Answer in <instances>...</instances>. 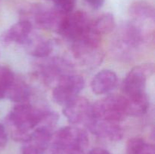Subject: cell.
<instances>
[{"label": "cell", "mask_w": 155, "mask_h": 154, "mask_svg": "<svg viewBox=\"0 0 155 154\" xmlns=\"http://www.w3.org/2000/svg\"><path fill=\"white\" fill-rule=\"evenodd\" d=\"M86 127L94 135L109 141H118L124 137L120 123L91 118Z\"/></svg>", "instance_id": "cell-11"}, {"label": "cell", "mask_w": 155, "mask_h": 154, "mask_svg": "<svg viewBox=\"0 0 155 154\" xmlns=\"http://www.w3.org/2000/svg\"><path fill=\"white\" fill-rule=\"evenodd\" d=\"M127 154H155L152 144L141 137L130 139L127 144Z\"/></svg>", "instance_id": "cell-18"}, {"label": "cell", "mask_w": 155, "mask_h": 154, "mask_svg": "<svg viewBox=\"0 0 155 154\" xmlns=\"http://www.w3.org/2000/svg\"><path fill=\"white\" fill-rule=\"evenodd\" d=\"M15 78L16 76L12 69L0 65V100L6 98L8 91Z\"/></svg>", "instance_id": "cell-19"}, {"label": "cell", "mask_w": 155, "mask_h": 154, "mask_svg": "<svg viewBox=\"0 0 155 154\" xmlns=\"http://www.w3.org/2000/svg\"><path fill=\"white\" fill-rule=\"evenodd\" d=\"M63 113L73 125H86L92 118V104L78 96L63 107Z\"/></svg>", "instance_id": "cell-10"}, {"label": "cell", "mask_w": 155, "mask_h": 154, "mask_svg": "<svg viewBox=\"0 0 155 154\" xmlns=\"http://www.w3.org/2000/svg\"><path fill=\"white\" fill-rule=\"evenodd\" d=\"M23 45L29 54L39 59L48 57L53 51V44L51 41L32 33Z\"/></svg>", "instance_id": "cell-14"}, {"label": "cell", "mask_w": 155, "mask_h": 154, "mask_svg": "<svg viewBox=\"0 0 155 154\" xmlns=\"http://www.w3.org/2000/svg\"><path fill=\"white\" fill-rule=\"evenodd\" d=\"M84 86V79L81 75L74 72L67 74L53 87V100L56 104L64 107L78 97Z\"/></svg>", "instance_id": "cell-7"}, {"label": "cell", "mask_w": 155, "mask_h": 154, "mask_svg": "<svg viewBox=\"0 0 155 154\" xmlns=\"http://www.w3.org/2000/svg\"><path fill=\"white\" fill-rule=\"evenodd\" d=\"M129 14L131 21L147 24H154V8L146 1L133 2L129 7Z\"/></svg>", "instance_id": "cell-15"}, {"label": "cell", "mask_w": 155, "mask_h": 154, "mask_svg": "<svg viewBox=\"0 0 155 154\" xmlns=\"http://www.w3.org/2000/svg\"><path fill=\"white\" fill-rule=\"evenodd\" d=\"M117 83V75L114 71L103 69L93 77L91 82V88L96 95H105L112 91Z\"/></svg>", "instance_id": "cell-13"}, {"label": "cell", "mask_w": 155, "mask_h": 154, "mask_svg": "<svg viewBox=\"0 0 155 154\" xmlns=\"http://www.w3.org/2000/svg\"><path fill=\"white\" fill-rule=\"evenodd\" d=\"M98 40H86L71 43L74 57L86 66H98L103 59Z\"/></svg>", "instance_id": "cell-9"}, {"label": "cell", "mask_w": 155, "mask_h": 154, "mask_svg": "<svg viewBox=\"0 0 155 154\" xmlns=\"http://www.w3.org/2000/svg\"><path fill=\"white\" fill-rule=\"evenodd\" d=\"M48 57L39 64L38 74L47 85L54 87L64 75L73 72L72 65L64 59Z\"/></svg>", "instance_id": "cell-8"}, {"label": "cell", "mask_w": 155, "mask_h": 154, "mask_svg": "<svg viewBox=\"0 0 155 154\" xmlns=\"http://www.w3.org/2000/svg\"><path fill=\"white\" fill-rule=\"evenodd\" d=\"M85 2L92 8L95 9V10H98V9L101 8L104 5L105 0H85Z\"/></svg>", "instance_id": "cell-22"}, {"label": "cell", "mask_w": 155, "mask_h": 154, "mask_svg": "<svg viewBox=\"0 0 155 154\" xmlns=\"http://www.w3.org/2000/svg\"><path fill=\"white\" fill-rule=\"evenodd\" d=\"M92 20L83 11L65 14L57 33L71 43L88 39H100L92 29Z\"/></svg>", "instance_id": "cell-3"}, {"label": "cell", "mask_w": 155, "mask_h": 154, "mask_svg": "<svg viewBox=\"0 0 155 154\" xmlns=\"http://www.w3.org/2000/svg\"><path fill=\"white\" fill-rule=\"evenodd\" d=\"M8 142V134L5 128L0 124V149L5 146Z\"/></svg>", "instance_id": "cell-21"}, {"label": "cell", "mask_w": 155, "mask_h": 154, "mask_svg": "<svg viewBox=\"0 0 155 154\" xmlns=\"http://www.w3.org/2000/svg\"><path fill=\"white\" fill-rule=\"evenodd\" d=\"M116 22L112 14L106 13L101 15L96 19L92 20V29L95 35L100 37L102 35H106L113 31Z\"/></svg>", "instance_id": "cell-17"}, {"label": "cell", "mask_w": 155, "mask_h": 154, "mask_svg": "<svg viewBox=\"0 0 155 154\" xmlns=\"http://www.w3.org/2000/svg\"><path fill=\"white\" fill-rule=\"evenodd\" d=\"M45 111L27 103L14 107L6 118L12 139L21 143L27 141L40 124Z\"/></svg>", "instance_id": "cell-1"}, {"label": "cell", "mask_w": 155, "mask_h": 154, "mask_svg": "<svg viewBox=\"0 0 155 154\" xmlns=\"http://www.w3.org/2000/svg\"><path fill=\"white\" fill-rule=\"evenodd\" d=\"M154 72L153 63H143L133 67L123 82V95L127 98H135L147 95V80Z\"/></svg>", "instance_id": "cell-6"}, {"label": "cell", "mask_w": 155, "mask_h": 154, "mask_svg": "<svg viewBox=\"0 0 155 154\" xmlns=\"http://www.w3.org/2000/svg\"><path fill=\"white\" fill-rule=\"evenodd\" d=\"M65 14L54 8L41 4L29 6L22 11V20L29 21L32 26L57 33Z\"/></svg>", "instance_id": "cell-4"}, {"label": "cell", "mask_w": 155, "mask_h": 154, "mask_svg": "<svg viewBox=\"0 0 155 154\" xmlns=\"http://www.w3.org/2000/svg\"><path fill=\"white\" fill-rule=\"evenodd\" d=\"M54 3L57 9L64 13H70L73 11L75 7L76 0H48Z\"/></svg>", "instance_id": "cell-20"}, {"label": "cell", "mask_w": 155, "mask_h": 154, "mask_svg": "<svg viewBox=\"0 0 155 154\" xmlns=\"http://www.w3.org/2000/svg\"><path fill=\"white\" fill-rule=\"evenodd\" d=\"M87 154H111L107 149H104L103 148H94L92 150L89 151Z\"/></svg>", "instance_id": "cell-23"}, {"label": "cell", "mask_w": 155, "mask_h": 154, "mask_svg": "<svg viewBox=\"0 0 155 154\" xmlns=\"http://www.w3.org/2000/svg\"><path fill=\"white\" fill-rule=\"evenodd\" d=\"M89 140L80 127L66 126L53 133L45 154H86Z\"/></svg>", "instance_id": "cell-2"}, {"label": "cell", "mask_w": 155, "mask_h": 154, "mask_svg": "<svg viewBox=\"0 0 155 154\" xmlns=\"http://www.w3.org/2000/svg\"><path fill=\"white\" fill-rule=\"evenodd\" d=\"M33 28V26L29 21L21 19L2 33L0 42L5 45L12 43L23 45L32 33Z\"/></svg>", "instance_id": "cell-12"}, {"label": "cell", "mask_w": 155, "mask_h": 154, "mask_svg": "<svg viewBox=\"0 0 155 154\" xmlns=\"http://www.w3.org/2000/svg\"><path fill=\"white\" fill-rule=\"evenodd\" d=\"M128 116L127 101L124 95L105 97L92 104V118L120 123Z\"/></svg>", "instance_id": "cell-5"}, {"label": "cell", "mask_w": 155, "mask_h": 154, "mask_svg": "<svg viewBox=\"0 0 155 154\" xmlns=\"http://www.w3.org/2000/svg\"><path fill=\"white\" fill-rule=\"evenodd\" d=\"M31 96V89L20 79L15 78L8 91L6 98L18 104L27 103Z\"/></svg>", "instance_id": "cell-16"}]
</instances>
